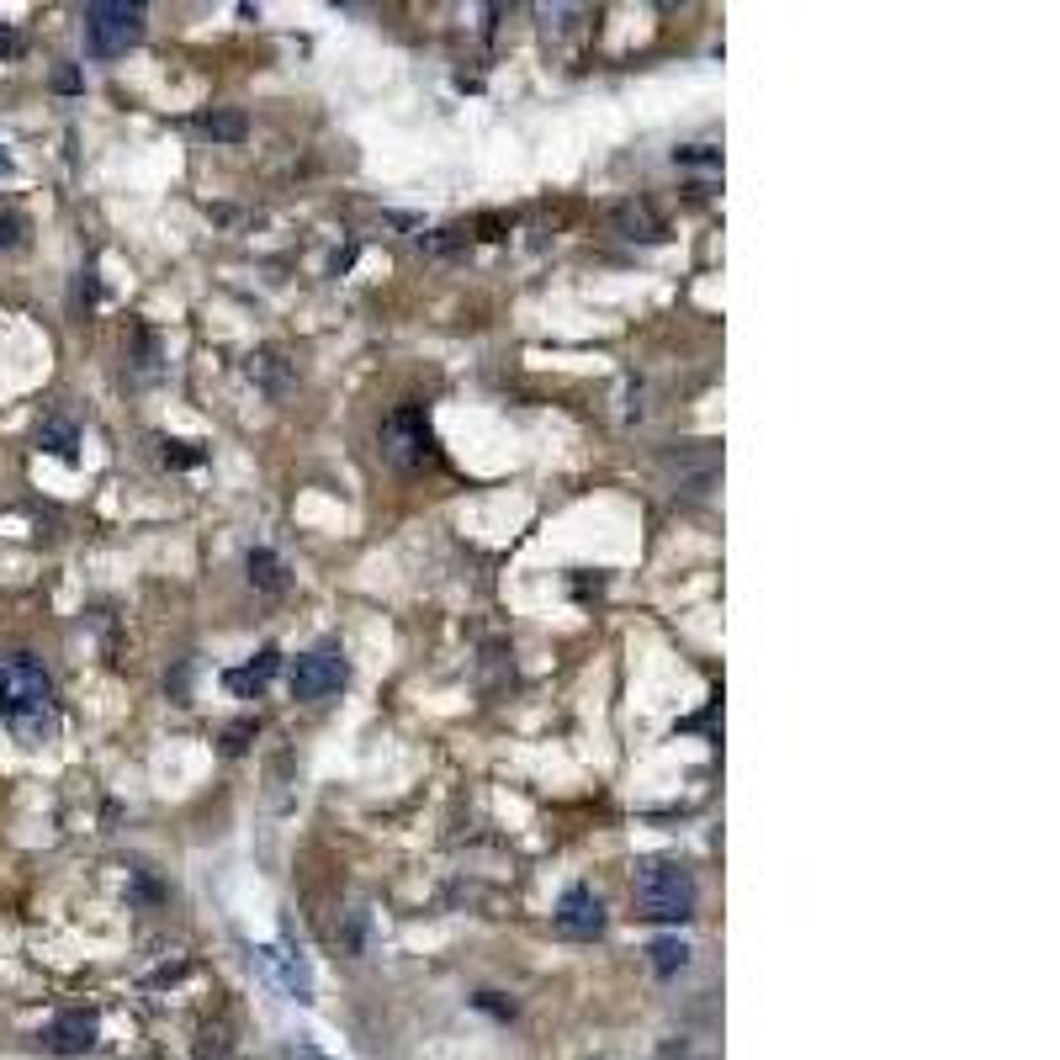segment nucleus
I'll list each match as a JSON object with an SVG mask.
<instances>
[{
	"label": "nucleus",
	"instance_id": "f257e3e1",
	"mask_svg": "<svg viewBox=\"0 0 1060 1060\" xmlns=\"http://www.w3.org/2000/svg\"><path fill=\"white\" fill-rule=\"evenodd\" d=\"M0 722L11 726L27 747L49 743L59 732L53 679L32 652H0Z\"/></svg>",
	"mask_w": 1060,
	"mask_h": 1060
},
{
	"label": "nucleus",
	"instance_id": "f03ea898",
	"mask_svg": "<svg viewBox=\"0 0 1060 1060\" xmlns=\"http://www.w3.org/2000/svg\"><path fill=\"white\" fill-rule=\"evenodd\" d=\"M636 907L652 923H690L695 917V875L684 859H648L636 869Z\"/></svg>",
	"mask_w": 1060,
	"mask_h": 1060
},
{
	"label": "nucleus",
	"instance_id": "7ed1b4c3",
	"mask_svg": "<svg viewBox=\"0 0 1060 1060\" xmlns=\"http://www.w3.org/2000/svg\"><path fill=\"white\" fill-rule=\"evenodd\" d=\"M144 38V6H128V0H96L85 6V49L96 59H118Z\"/></svg>",
	"mask_w": 1060,
	"mask_h": 1060
},
{
	"label": "nucleus",
	"instance_id": "20e7f679",
	"mask_svg": "<svg viewBox=\"0 0 1060 1060\" xmlns=\"http://www.w3.org/2000/svg\"><path fill=\"white\" fill-rule=\"evenodd\" d=\"M383 457L393 461V467H404V472H414V467H425V461L435 457L430 419H425V409H419V404H404V409L387 414V425H383Z\"/></svg>",
	"mask_w": 1060,
	"mask_h": 1060
},
{
	"label": "nucleus",
	"instance_id": "39448f33",
	"mask_svg": "<svg viewBox=\"0 0 1060 1060\" xmlns=\"http://www.w3.org/2000/svg\"><path fill=\"white\" fill-rule=\"evenodd\" d=\"M345 679H350V669H345L339 648H314V652H303V658L292 663V695L297 700H329V695L345 690Z\"/></svg>",
	"mask_w": 1060,
	"mask_h": 1060
},
{
	"label": "nucleus",
	"instance_id": "423d86ee",
	"mask_svg": "<svg viewBox=\"0 0 1060 1060\" xmlns=\"http://www.w3.org/2000/svg\"><path fill=\"white\" fill-rule=\"evenodd\" d=\"M255 965H261V976L282 991V997H292V1002H314V970L297 960L292 949H255Z\"/></svg>",
	"mask_w": 1060,
	"mask_h": 1060
},
{
	"label": "nucleus",
	"instance_id": "0eeeda50",
	"mask_svg": "<svg viewBox=\"0 0 1060 1060\" xmlns=\"http://www.w3.org/2000/svg\"><path fill=\"white\" fill-rule=\"evenodd\" d=\"M663 472L674 478V493H695V499H700V493H711V488H716V472H722V461H716V451H711V446H700V440H695V446H684L679 457L663 461Z\"/></svg>",
	"mask_w": 1060,
	"mask_h": 1060
},
{
	"label": "nucleus",
	"instance_id": "6e6552de",
	"mask_svg": "<svg viewBox=\"0 0 1060 1060\" xmlns=\"http://www.w3.org/2000/svg\"><path fill=\"white\" fill-rule=\"evenodd\" d=\"M101 1039V1018L91 1008H70L59 1012L49 1023V1034H43V1044H49L53 1056H85V1050H96Z\"/></svg>",
	"mask_w": 1060,
	"mask_h": 1060
},
{
	"label": "nucleus",
	"instance_id": "1a4fd4ad",
	"mask_svg": "<svg viewBox=\"0 0 1060 1060\" xmlns=\"http://www.w3.org/2000/svg\"><path fill=\"white\" fill-rule=\"evenodd\" d=\"M557 934H568V939H600L604 901L589 891V886H573V891L557 901Z\"/></svg>",
	"mask_w": 1060,
	"mask_h": 1060
},
{
	"label": "nucleus",
	"instance_id": "9d476101",
	"mask_svg": "<svg viewBox=\"0 0 1060 1060\" xmlns=\"http://www.w3.org/2000/svg\"><path fill=\"white\" fill-rule=\"evenodd\" d=\"M276 669H282V652H276V648H261L255 658H249V663H244V669H234V674H228V690H234V695H244V700L261 695Z\"/></svg>",
	"mask_w": 1060,
	"mask_h": 1060
},
{
	"label": "nucleus",
	"instance_id": "9b49d317",
	"mask_svg": "<svg viewBox=\"0 0 1060 1060\" xmlns=\"http://www.w3.org/2000/svg\"><path fill=\"white\" fill-rule=\"evenodd\" d=\"M196 133H207L213 144H239L244 133H249V122H244L239 106H217V112H202V118H196Z\"/></svg>",
	"mask_w": 1060,
	"mask_h": 1060
},
{
	"label": "nucleus",
	"instance_id": "f8f14e48",
	"mask_svg": "<svg viewBox=\"0 0 1060 1060\" xmlns=\"http://www.w3.org/2000/svg\"><path fill=\"white\" fill-rule=\"evenodd\" d=\"M615 228L626 234V239H663L669 228H663V217L652 213L648 202H626V207H615Z\"/></svg>",
	"mask_w": 1060,
	"mask_h": 1060
},
{
	"label": "nucleus",
	"instance_id": "ddd939ff",
	"mask_svg": "<svg viewBox=\"0 0 1060 1060\" xmlns=\"http://www.w3.org/2000/svg\"><path fill=\"white\" fill-rule=\"evenodd\" d=\"M244 371H249V383H261L265 393H271V398H282V393H287V387H292V371H287V361H282V356H271V350H261V356H249V366H244Z\"/></svg>",
	"mask_w": 1060,
	"mask_h": 1060
},
{
	"label": "nucleus",
	"instance_id": "4468645a",
	"mask_svg": "<svg viewBox=\"0 0 1060 1060\" xmlns=\"http://www.w3.org/2000/svg\"><path fill=\"white\" fill-rule=\"evenodd\" d=\"M244 568H249V583H255V589H265V594H282V589H287V568H282V557L265 552V547H255Z\"/></svg>",
	"mask_w": 1060,
	"mask_h": 1060
},
{
	"label": "nucleus",
	"instance_id": "2eb2a0df",
	"mask_svg": "<svg viewBox=\"0 0 1060 1060\" xmlns=\"http://www.w3.org/2000/svg\"><path fill=\"white\" fill-rule=\"evenodd\" d=\"M38 446H43L49 457H64V461H74V446H80V430H74L70 419H49V425L38 430Z\"/></svg>",
	"mask_w": 1060,
	"mask_h": 1060
},
{
	"label": "nucleus",
	"instance_id": "dca6fc26",
	"mask_svg": "<svg viewBox=\"0 0 1060 1060\" xmlns=\"http://www.w3.org/2000/svg\"><path fill=\"white\" fill-rule=\"evenodd\" d=\"M648 955H652V970L669 981V976H679V970L690 965V944H684V939H658Z\"/></svg>",
	"mask_w": 1060,
	"mask_h": 1060
},
{
	"label": "nucleus",
	"instance_id": "f3484780",
	"mask_svg": "<svg viewBox=\"0 0 1060 1060\" xmlns=\"http://www.w3.org/2000/svg\"><path fill=\"white\" fill-rule=\"evenodd\" d=\"M27 239V217L17 207H0V249H17Z\"/></svg>",
	"mask_w": 1060,
	"mask_h": 1060
},
{
	"label": "nucleus",
	"instance_id": "a211bd4d",
	"mask_svg": "<svg viewBox=\"0 0 1060 1060\" xmlns=\"http://www.w3.org/2000/svg\"><path fill=\"white\" fill-rule=\"evenodd\" d=\"M674 160H679V165H700V170H716V165H722V154H716V149H705V144L674 149Z\"/></svg>",
	"mask_w": 1060,
	"mask_h": 1060
},
{
	"label": "nucleus",
	"instance_id": "6ab92c4d",
	"mask_svg": "<svg viewBox=\"0 0 1060 1060\" xmlns=\"http://www.w3.org/2000/svg\"><path fill=\"white\" fill-rule=\"evenodd\" d=\"M165 461H170V467H196L202 451H181V440H165Z\"/></svg>",
	"mask_w": 1060,
	"mask_h": 1060
},
{
	"label": "nucleus",
	"instance_id": "aec40b11",
	"mask_svg": "<svg viewBox=\"0 0 1060 1060\" xmlns=\"http://www.w3.org/2000/svg\"><path fill=\"white\" fill-rule=\"evenodd\" d=\"M482 1012H493V1018H514V1002H499V991H482L478 997Z\"/></svg>",
	"mask_w": 1060,
	"mask_h": 1060
},
{
	"label": "nucleus",
	"instance_id": "412c9836",
	"mask_svg": "<svg viewBox=\"0 0 1060 1060\" xmlns=\"http://www.w3.org/2000/svg\"><path fill=\"white\" fill-rule=\"evenodd\" d=\"M249 732H255V726H249V722H244V726H234V732H228V753H244V737H249Z\"/></svg>",
	"mask_w": 1060,
	"mask_h": 1060
},
{
	"label": "nucleus",
	"instance_id": "4be33fe9",
	"mask_svg": "<svg viewBox=\"0 0 1060 1060\" xmlns=\"http://www.w3.org/2000/svg\"><path fill=\"white\" fill-rule=\"evenodd\" d=\"M53 85H59V91H80V74H74V70H59V74H53Z\"/></svg>",
	"mask_w": 1060,
	"mask_h": 1060
},
{
	"label": "nucleus",
	"instance_id": "5701e85b",
	"mask_svg": "<svg viewBox=\"0 0 1060 1060\" xmlns=\"http://www.w3.org/2000/svg\"><path fill=\"white\" fill-rule=\"evenodd\" d=\"M17 49H22V43H17L11 32H0V53H17Z\"/></svg>",
	"mask_w": 1060,
	"mask_h": 1060
},
{
	"label": "nucleus",
	"instance_id": "b1692460",
	"mask_svg": "<svg viewBox=\"0 0 1060 1060\" xmlns=\"http://www.w3.org/2000/svg\"><path fill=\"white\" fill-rule=\"evenodd\" d=\"M0 175H11V154L6 149H0Z\"/></svg>",
	"mask_w": 1060,
	"mask_h": 1060
},
{
	"label": "nucleus",
	"instance_id": "393cba45",
	"mask_svg": "<svg viewBox=\"0 0 1060 1060\" xmlns=\"http://www.w3.org/2000/svg\"><path fill=\"white\" fill-rule=\"evenodd\" d=\"M679 1060H690V1050H684V1056H679Z\"/></svg>",
	"mask_w": 1060,
	"mask_h": 1060
}]
</instances>
